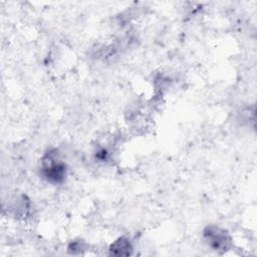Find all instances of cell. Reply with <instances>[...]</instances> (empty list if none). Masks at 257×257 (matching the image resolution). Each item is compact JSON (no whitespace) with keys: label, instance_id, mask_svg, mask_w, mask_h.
<instances>
[{"label":"cell","instance_id":"cell-3","mask_svg":"<svg viewBox=\"0 0 257 257\" xmlns=\"http://www.w3.org/2000/svg\"><path fill=\"white\" fill-rule=\"evenodd\" d=\"M109 251L110 254L115 256H128L132 254L133 246L127 238L120 237L110 245Z\"/></svg>","mask_w":257,"mask_h":257},{"label":"cell","instance_id":"cell-2","mask_svg":"<svg viewBox=\"0 0 257 257\" xmlns=\"http://www.w3.org/2000/svg\"><path fill=\"white\" fill-rule=\"evenodd\" d=\"M203 236L208 246L216 251H226L231 245L228 232L216 225L207 226L203 231Z\"/></svg>","mask_w":257,"mask_h":257},{"label":"cell","instance_id":"cell-1","mask_svg":"<svg viewBox=\"0 0 257 257\" xmlns=\"http://www.w3.org/2000/svg\"><path fill=\"white\" fill-rule=\"evenodd\" d=\"M42 178L51 184H60L66 177V165L59 159L56 150L48 151L41 160Z\"/></svg>","mask_w":257,"mask_h":257},{"label":"cell","instance_id":"cell-4","mask_svg":"<svg viewBox=\"0 0 257 257\" xmlns=\"http://www.w3.org/2000/svg\"><path fill=\"white\" fill-rule=\"evenodd\" d=\"M84 244L80 241H74L72 242L69 246H68V250L71 252V253H76L77 252H80L81 249H84Z\"/></svg>","mask_w":257,"mask_h":257}]
</instances>
